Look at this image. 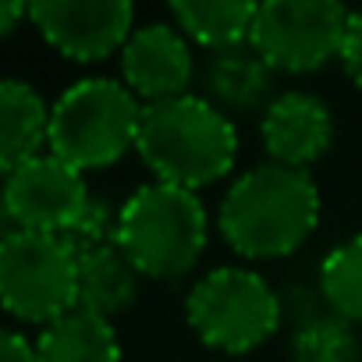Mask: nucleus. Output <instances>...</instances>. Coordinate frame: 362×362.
Wrapping results in <instances>:
<instances>
[{
	"mask_svg": "<svg viewBox=\"0 0 362 362\" xmlns=\"http://www.w3.org/2000/svg\"><path fill=\"white\" fill-rule=\"evenodd\" d=\"M217 224L242 259L291 256L320 224V189L309 170L259 163L231 181Z\"/></svg>",
	"mask_w": 362,
	"mask_h": 362,
	"instance_id": "obj_1",
	"label": "nucleus"
},
{
	"mask_svg": "<svg viewBox=\"0 0 362 362\" xmlns=\"http://www.w3.org/2000/svg\"><path fill=\"white\" fill-rule=\"evenodd\" d=\"M135 153L153 170V181L199 192L235 167L238 128L217 103L185 93L142 107Z\"/></svg>",
	"mask_w": 362,
	"mask_h": 362,
	"instance_id": "obj_2",
	"label": "nucleus"
},
{
	"mask_svg": "<svg viewBox=\"0 0 362 362\" xmlns=\"http://www.w3.org/2000/svg\"><path fill=\"white\" fill-rule=\"evenodd\" d=\"M210 217L199 192L149 181L135 189L117 214V249L153 281H177L196 270L206 252Z\"/></svg>",
	"mask_w": 362,
	"mask_h": 362,
	"instance_id": "obj_3",
	"label": "nucleus"
},
{
	"mask_svg": "<svg viewBox=\"0 0 362 362\" xmlns=\"http://www.w3.org/2000/svg\"><path fill=\"white\" fill-rule=\"evenodd\" d=\"M142 100L117 78H78L50 107L47 146L75 170L117 163L135 149Z\"/></svg>",
	"mask_w": 362,
	"mask_h": 362,
	"instance_id": "obj_4",
	"label": "nucleus"
},
{
	"mask_svg": "<svg viewBox=\"0 0 362 362\" xmlns=\"http://www.w3.org/2000/svg\"><path fill=\"white\" fill-rule=\"evenodd\" d=\"M185 320L203 344L245 355L274 337L284 320V302L263 274L249 267H217L192 284Z\"/></svg>",
	"mask_w": 362,
	"mask_h": 362,
	"instance_id": "obj_5",
	"label": "nucleus"
},
{
	"mask_svg": "<svg viewBox=\"0 0 362 362\" xmlns=\"http://www.w3.org/2000/svg\"><path fill=\"white\" fill-rule=\"evenodd\" d=\"M78 259L57 235L15 231L0 245V305L25 323H54L75 309Z\"/></svg>",
	"mask_w": 362,
	"mask_h": 362,
	"instance_id": "obj_6",
	"label": "nucleus"
},
{
	"mask_svg": "<svg viewBox=\"0 0 362 362\" xmlns=\"http://www.w3.org/2000/svg\"><path fill=\"white\" fill-rule=\"evenodd\" d=\"M351 11L334 0H267L256 4L249 43L274 71H316L341 54Z\"/></svg>",
	"mask_w": 362,
	"mask_h": 362,
	"instance_id": "obj_7",
	"label": "nucleus"
},
{
	"mask_svg": "<svg viewBox=\"0 0 362 362\" xmlns=\"http://www.w3.org/2000/svg\"><path fill=\"white\" fill-rule=\"evenodd\" d=\"M4 206L18 231L61 235L89 203V185L82 170L57 160L54 153H40L18 170L4 177Z\"/></svg>",
	"mask_w": 362,
	"mask_h": 362,
	"instance_id": "obj_8",
	"label": "nucleus"
},
{
	"mask_svg": "<svg viewBox=\"0 0 362 362\" xmlns=\"http://www.w3.org/2000/svg\"><path fill=\"white\" fill-rule=\"evenodd\" d=\"M29 22L64 57L103 61L135 33V8L128 0H40L29 4Z\"/></svg>",
	"mask_w": 362,
	"mask_h": 362,
	"instance_id": "obj_9",
	"label": "nucleus"
},
{
	"mask_svg": "<svg viewBox=\"0 0 362 362\" xmlns=\"http://www.w3.org/2000/svg\"><path fill=\"white\" fill-rule=\"evenodd\" d=\"M121 75L124 86L142 100V107L185 96L196 78L192 43L177 25L167 22L139 25L121 47Z\"/></svg>",
	"mask_w": 362,
	"mask_h": 362,
	"instance_id": "obj_10",
	"label": "nucleus"
},
{
	"mask_svg": "<svg viewBox=\"0 0 362 362\" xmlns=\"http://www.w3.org/2000/svg\"><path fill=\"white\" fill-rule=\"evenodd\" d=\"M259 135L274 163L309 170V163H316L330 149L334 117H330V107L316 93L291 89L267 103Z\"/></svg>",
	"mask_w": 362,
	"mask_h": 362,
	"instance_id": "obj_11",
	"label": "nucleus"
},
{
	"mask_svg": "<svg viewBox=\"0 0 362 362\" xmlns=\"http://www.w3.org/2000/svg\"><path fill=\"white\" fill-rule=\"evenodd\" d=\"M50 107L25 78H0V174H11L47 146Z\"/></svg>",
	"mask_w": 362,
	"mask_h": 362,
	"instance_id": "obj_12",
	"label": "nucleus"
},
{
	"mask_svg": "<svg viewBox=\"0 0 362 362\" xmlns=\"http://www.w3.org/2000/svg\"><path fill=\"white\" fill-rule=\"evenodd\" d=\"M274 68L259 57L252 43L214 50L206 61V100L221 110H256L270 103Z\"/></svg>",
	"mask_w": 362,
	"mask_h": 362,
	"instance_id": "obj_13",
	"label": "nucleus"
},
{
	"mask_svg": "<svg viewBox=\"0 0 362 362\" xmlns=\"http://www.w3.org/2000/svg\"><path fill=\"white\" fill-rule=\"evenodd\" d=\"M142 270L114 245L89 252L78 259V298L75 309H86L93 316L114 320L121 313H128L139 295H142Z\"/></svg>",
	"mask_w": 362,
	"mask_h": 362,
	"instance_id": "obj_14",
	"label": "nucleus"
},
{
	"mask_svg": "<svg viewBox=\"0 0 362 362\" xmlns=\"http://www.w3.org/2000/svg\"><path fill=\"white\" fill-rule=\"evenodd\" d=\"M40 362H121V341L110 320L71 309L47 323L36 341Z\"/></svg>",
	"mask_w": 362,
	"mask_h": 362,
	"instance_id": "obj_15",
	"label": "nucleus"
},
{
	"mask_svg": "<svg viewBox=\"0 0 362 362\" xmlns=\"http://www.w3.org/2000/svg\"><path fill=\"white\" fill-rule=\"evenodd\" d=\"M170 18L189 43L196 40L214 54L249 43L256 4H249V0H177V4H170Z\"/></svg>",
	"mask_w": 362,
	"mask_h": 362,
	"instance_id": "obj_16",
	"label": "nucleus"
},
{
	"mask_svg": "<svg viewBox=\"0 0 362 362\" xmlns=\"http://www.w3.org/2000/svg\"><path fill=\"white\" fill-rule=\"evenodd\" d=\"M316 284L334 316L362 323V235H351L323 256Z\"/></svg>",
	"mask_w": 362,
	"mask_h": 362,
	"instance_id": "obj_17",
	"label": "nucleus"
},
{
	"mask_svg": "<svg viewBox=\"0 0 362 362\" xmlns=\"http://www.w3.org/2000/svg\"><path fill=\"white\" fill-rule=\"evenodd\" d=\"M362 344L351 323H344L334 313H323L316 320L298 323L291 337V362H358Z\"/></svg>",
	"mask_w": 362,
	"mask_h": 362,
	"instance_id": "obj_18",
	"label": "nucleus"
},
{
	"mask_svg": "<svg viewBox=\"0 0 362 362\" xmlns=\"http://www.w3.org/2000/svg\"><path fill=\"white\" fill-rule=\"evenodd\" d=\"M117 214H121V206H110L103 196H89L82 214L57 238L71 249L75 259H82L89 252H100V249L117 242Z\"/></svg>",
	"mask_w": 362,
	"mask_h": 362,
	"instance_id": "obj_19",
	"label": "nucleus"
},
{
	"mask_svg": "<svg viewBox=\"0 0 362 362\" xmlns=\"http://www.w3.org/2000/svg\"><path fill=\"white\" fill-rule=\"evenodd\" d=\"M337 61L344 64L348 78L362 89V11H351L348 29H344V40H341V54H337Z\"/></svg>",
	"mask_w": 362,
	"mask_h": 362,
	"instance_id": "obj_20",
	"label": "nucleus"
},
{
	"mask_svg": "<svg viewBox=\"0 0 362 362\" xmlns=\"http://www.w3.org/2000/svg\"><path fill=\"white\" fill-rule=\"evenodd\" d=\"M0 362H40L36 358V341H29L18 330L0 327Z\"/></svg>",
	"mask_w": 362,
	"mask_h": 362,
	"instance_id": "obj_21",
	"label": "nucleus"
},
{
	"mask_svg": "<svg viewBox=\"0 0 362 362\" xmlns=\"http://www.w3.org/2000/svg\"><path fill=\"white\" fill-rule=\"evenodd\" d=\"M22 18H29V4H18V0H0V40H4Z\"/></svg>",
	"mask_w": 362,
	"mask_h": 362,
	"instance_id": "obj_22",
	"label": "nucleus"
},
{
	"mask_svg": "<svg viewBox=\"0 0 362 362\" xmlns=\"http://www.w3.org/2000/svg\"><path fill=\"white\" fill-rule=\"evenodd\" d=\"M15 231H18V228H15V221H11L8 206H4V196H0V245H4V242H8Z\"/></svg>",
	"mask_w": 362,
	"mask_h": 362,
	"instance_id": "obj_23",
	"label": "nucleus"
}]
</instances>
